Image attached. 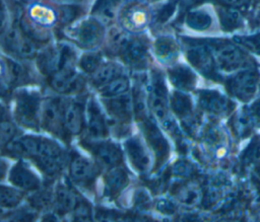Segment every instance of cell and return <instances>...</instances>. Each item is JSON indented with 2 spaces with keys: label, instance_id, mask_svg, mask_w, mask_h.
I'll return each instance as SVG.
<instances>
[{
  "label": "cell",
  "instance_id": "obj_1",
  "mask_svg": "<svg viewBox=\"0 0 260 222\" xmlns=\"http://www.w3.org/2000/svg\"><path fill=\"white\" fill-rule=\"evenodd\" d=\"M207 45L215 66L224 72L237 71L250 65L251 58L238 45L226 41H210Z\"/></svg>",
  "mask_w": 260,
  "mask_h": 222
},
{
  "label": "cell",
  "instance_id": "obj_2",
  "mask_svg": "<svg viewBox=\"0 0 260 222\" xmlns=\"http://www.w3.org/2000/svg\"><path fill=\"white\" fill-rule=\"evenodd\" d=\"M143 35H130L125 32L116 55H119L125 64L134 69H144L149 62L148 41Z\"/></svg>",
  "mask_w": 260,
  "mask_h": 222
},
{
  "label": "cell",
  "instance_id": "obj_3",
  "mask_svg": "<svg viewBox=\"0 0 260 222\" xmlns=\"http://www.w3.org/2000/svg\"><path fill=\"white\" fill-rule=\"evenodd\" d=\"M182 42L189 63L205 76H212L216 66L207 43L189 38H183Z\"/></svg>",
  "mask_w": 260,
  "mask_h": 222
},
{
  "label": "cell",
  "instance_id": "obj_4",
  "mask_svg": "<svg viewBox=\"0 0 260 222\" xmlns=\"http://www.w3.org/2000/svg\"><path fill=\"white\" fill-rule=\"evenodd\" d=\"M75 52L67 45L49 47L38 55L40 70L47 75H54L57 71L67 65H72Z\"/></svg>",
  "mask_w": 260,
  "mask_h": 222
},
{
  "label": "cell",
  "instance_id": "obj_5",
  "mask_svg": "<svg viewBox=\"0 0 260 222\" xmlns=\"http://www.w3.org/2000/svg\"><path fill=\"white\" fill-rule=\"evenodd\" d=\"M69 31L71 40L82 49L92 50L98 48L105 38L104 24L95 18L80 22Z\"/></svg>",
  "mask_w": 260,
  "mask_h": 222
},
{
  "label": "cell",
  "instance_id": "obj_6",
  "mask_svg": "<svg viewBox=\"0 0 260 222\" xmlns=\"http://www.w3.org/2000/svg\"><path fill=\"white\" fill-rule=\"evenodd\" d=\"M3 49L22 59H30L37 55V45L35 41L26 35L17 26L7 28L2 39Z\"/></svg>",
  "mask_w": 260,
  "mask_h": 222
},
{
  "label": "cell",
  "instance_id": "obj_7",
  "mask_svg": "<svg viewBox=\"0 0 260 222\" xmlns=\"http://www.w3.org/2000/svg\"><path fill=\"white\" fill-rule=\"evenodd\" d=\"M258 83L259 73L256 70L247 69L236 73L228 81V88L240 100L248 101L255 95Z\"/></svg>",
  "mask_w": 260,
  "mask_h": 222
},
{
  "label": "cell",
  "instance_id": "obj_8",
  "mask_svg": "<svg viewBox=\"0 0 260 222\" xmlns=\"http://www.w3.org/2000/svg\"><path fill=\"white\" fill-rule=\"evenodd\" d=\"M40 100L37 94L22 92L16 98L15 118L28 128H37L39 123Z\"/></svg>",
  "mask_w": 260,
  "mask_h": 222
},
{
  "label": "cell",
  "instance_id": "obj_9",
  "mask_svg": "<svg viewBox=\"0 0 260 222\" xmlns=\"http://www.w3.org/2000/svg\"><path fill=\"white\" fill-rule=\"evenodd\" d=\"M120 21L127 30H141L149 21V11L141 3H131L121 11Z\"/></svg>",
  "mask_w": 260,
  "mask_h": 222
},
{
  "label": "cell",
  "instance_id": "obj_10",
  "mask_svg": "<svg viewBox=\"0 0 260 222\" xmlns=\"http://www.w3.org/2000/svg\"><path fill=\"white\" fill-rule=\"evenodd\" d=\"M51 85L61 93L73 92L82 86V78L75 72L72 65H67L53 75Z\"/></svg>",
  "mask_w": 260,
  "mask_h": 222
},
{
  "label": "cell",
  "instance_id": "obj_11",
  "mask_svg": "<svg viewBox=\"0 0 260 222\" xmlns=\"http://www.w3.org/2000/svg\"><path fill=\"white\" fill-rule=\"evenodd\" d=\"M41 120L46 129L57 135L61 134L64 128L63 106L58 99L52 98L46 101L42 110Z\"/></svg>",
  "mask_w": 260,
  "mask_h": 222
},
{
  "label": "cell",
  "instance_id": "obj_12",
  "mask_svg": "<svg viewBox=\"0 0 260 222\" xmlns=\"http://www.w3.org/2000/svg\"><path fill=\"white\" fill-rule=\"evenodd\" d=\"M150 105L156 118L165 120L167 116V89L162 76L159 72H152V91L150 95Z\"/></svg>",
  "mask_w": 260,
  "mask_h": 222
},
{
  "label": "cell",
  "instance_id": "obj_13",
  "mask_svg": "<svg viewBox=\"0 0 260 222\" xmlns=\"http://www.w3.org/2000/svg\"><path fill=\"white\" fill-rule=\"evenodd\" d=\"M153 51L161 63L173 64L179 57L180 46L172 36L162 35L154 41Z\"/></svg>",
  "mask_w": 260,
  "mask_h": 222
},
{
  "label": "cell",
  "instance_id": "obj_14",
  "mask_svg": "<svg viewBox=\"0 0 260 222\" xmlns=\"http://www.w3.org/2000/svg\"><path fill=\"white\" fill-rule=\"evenodd\" d=\"M64 128L72 134H78L82 129V110L77 102H68L63 105Z\"/></svg>",
  "mask_w": 260,
  "mask_h": 222
},
{
  "label": "cell",
  "instance_id": "obj_15",
  "mask_svg": "<svg viewBox=\"0 0 260 222\" xmlns=\"http://www.w3.org/2000/svg\"><path fill=\"white\" fill-rule=\"evenodd\" d=\"M171 82L177 88L191 89L196 82V75L186 65L179 64L169 70Z\"/></svg>",
  "mask_w": 260,
  "mask_h": 222
},
{
  "label": "cell",
  "instance_id": "obj_16",
  "mask_svg": "<svg viewBox=\"0 0 260 222\" xmlns=\"http://www.w3.org/2000/svg\"><path fill=\"white\" fill-rule=\"evenodd\" d=\"M201 106L214 114H223L229 109L228 99L220 93L211 90H204L200 92Z\"/></svg>",
  "mask_w": 260,
  "mask_h": 222
},
{
  "label": "cell",
  "instance_id": "obj_17",
  "mask_svg": "<svg viewBox=\"0 0 260 222\" xmlns=\"http://www.w3.org/2000/svg\"><path fill=\"white\" fill-rule=\"evenodd\" d=\"M217 14L220 27L224 31L236 30L244 23L243 15L237 8L220 6L217 9Z\"/></svg>",
  "mask_w": 260,
  "mask_h": 222
},
{
  "label": "cell",
  "instance_id": "obj_18",
  "mask_svg": "<svg viewBox=\"0 0 260 222\" xmlns=\"http://www.w3.org/2000/svg\"><path fill=\"white\" fill-rule=\"evenodd\" d=\"M87 118L88 131L92 135V137H105L108 132L106 122L101 110L92 100L88 102Z\"/></svg>",
  "mask_w": 260,
  "mask_h": 222
},
{
  "label": "cell",
  "instance_id": "obj_19",
  "mask_svg": "<svg viewBox=\"0 0 260 222\" xmlns=\"http://www.w3.org/2000/svg\"><path fill=\"white\" fill-rule=\"evenodd\" d=\"M109 114L118 121H127L131 117V100L126 95L116 96L107 100Z\"/></svg>",
  "mask_w": 260,
  "mask_h": 222
},
{
  "label": "cell",
  "instance_id": "obj_20",
  "mask_svg": "<svg viewBox=\"0 0 260 222\" xmlns=\"http://www.w3.org/2000/svg\"><path fill=\"white\" fill-rule=\"evenodd\" d=\"M186 25L196 31H204L211 27L212 17L211 15L202 9L190 10L185 16Z\"/></svg>",
  "mask_w": 260,
  "mask_h": 222
},
{
  "label": "cell",
  "instance_id": "obj_21",
  "mask_svg": "<svg viewBox=\"0 0 260 222\" xmlns=\"http://www.w3.org/2000/svg\"><path fill=\"white\" fill-rule=\"evenodd\" d=\"M122 0H96L91 13L100 22L110 23L115 16L116 9Z\"/></svg>",
  "mask_w": 260,
  "mask_h": 222
},
{
  "label": "cell",
  "instance_id": "obj_22",
  "mask_svg": "<svg viewBox=\"0 0 260 222\" xmlns=\"http://www.w3.org/2000/svg\"><path fill=\"white\" fill-rule=\"evenodd\" d=\"M122 67L116 63H105L92 74V82L102 88L115 78L122 76Z\"/></svg>",
  "mask_w": 260,
  "mask_h": 222
},
{
  "label": "cell",
  "instance_id": "obj_23",
  "mask_svg": "<svg viewBox=\"0 0 260 222\" xmlns=\"http://www.w3.org/2000/svg\"><path fill=\"white\" fill-rule=\"evenodd\" d=\"M129 88V81L126 77L120 76L101 88V92L107 97H116L124 94Z\"/></svg>",
  "mask_w": 260,
  "mask_h": 222
},
{
  "label": "cell",
  "instance_id": "obj_24",
  "mask_svg": "<svg viewBox=\"0 0 260 222\" xmlns=\"http://www.w3.org/2000/svg\"><path fill=\"white\" fill-rule=\"evenodd\" d=\"M96 156L105 163H114L120 158L119 149L112 143H99L94 146Z\"/></svg>",
  "mask_w": 260,
  "mask_h": 222
},
{
  "label": "cell",
  "instance_id": "obj_25",
  "mask_svg": "<svg viewBox=\"0 0 260 222\" xmlns=\"http://www.w3.org/2000/svg\"><path fill=\"white\" fill-rule=\"evenodd\" d=\"M103 65V56L99 52L85 53L79 61L80 68L88 74H93Z\"/></svg>",
  "mask_w": 260,
  "mask_h": 222
},
{
  "label": "cell",
  "instance_id": "obj_26",
  "mask_svg": "<svg viewBox=\"0 0 260 222\" xmlns=\"http://www.w3.org/2000/svg\"><path fill=\"white\" fill-rule=\"evenodd\" d=\"M171 104L173 107V110L179 116V117H187L191 113L192 103L188 96H186L183 93L175 92L171 99Z\"/></svg>",
  "mask_w": 260,
  "mask_h": 222
},
{
  "label": "cell",
  "instance_id": "obj_27",
  "mask_svg": "<svg viewBox=\"0 0 260 222\" xmlns=\"http://www.w3.org/2000/svg\"><path fill=\"white\" fill-rule=\"evenodd\" d=\"M234 42L237 45L243 46L250 52L260 56V33L252 34V35L235 36Z\"/></svg>",
  "mask_w": 260,
  "mask_h": 222
},
{
  "label": "cell",
  "instance_id": "obj_28",
  "mask_svg": "<svg viewBox=\"0 0 260 222\" xmlns=\"http://www.w3.org/2000/svg\"><path fill=\"white\" fill-rule=\"evenodd\" d=\"M80 13H81V10L76 6H71V5L63 6L62 8H60L58 12L57 20L61 25L64 26L74 21L80 15Z\"/></svg>",
  "mask_w": 260,
  "mask_h": 222
},
{
  "label": "cell",
  "instance_id": "obj_29",
  "mask_svg": "<svg viewBox=\"0 0 260 222\" xmlns=\"http://www.w3.org/2000/svg\"><path fill=\"white\" fill-rule=\"evenodd\" d=\"M92 166L90 163H88L86 160L78 158L75 159V161L72 163V173H74L75 177L79 178H90L92 176Z\"/></svg>",
  "mask_w": 260,
  "mask_h": 222
},
{
  "label": "cell",
  "instance_id": "obj_30",
  "mask_svg": "<svg viewBox=\"0 0 260 222\" xmlns=\"http://www.w3.org/2000/svg\"><path fill=\"white\" fill-rule=\"evenodd\" d=\"M176 10V2L171 1L165 5H162L160 8H158L154 14H153V23L156 24H162L166 23L174 14Z\"/></svg>",
  "mask_w": 260,
  "mask_h": 222
},
{
  "label": "cell",
  "instance_id": "obj_31",
  "mask_svg": "<svg viewBox=\"0 0 260 222\" xmlns=\"http://www.w3.org/2000/svg\"><path fill=\"white\" fill-rule=\"evenodd\" d=\"M14 127L8 121L2 122V143L5 144L6 141H9L14 134Z\"/></svg>",
  "mask_w": 260,
  "mask_h": 222
},
{
  "label": "cell",
  "instance_id": "obj_32",
  "mask_svg": "<svg viewBox=\"0 0 260 222\" xmlns=\"http://www.w3.org/2000/svg\"><path fill=\"white\" fill-rule=\"evenodd\" d=\"M215 1L221 4V6L234 7V8L245 6L248 3V0H215Z\"/></svg>",
  "mask_w": 260,
  "mask_h": 222
},
{
  "label": "cell",
  "instance_id": "obj_33",
  "mask_svg": "<svg viewBox=\"0 0 260 222\" xmlns=\"http://www.w3.org/2000/svg\"><path fill=\"white\" fill-rule=\"evenodd\" d=\"M251 117L254 118L255 122L260 125V98L257 99L251 106Z\"/></svg>",
  "mask_w": 260,
  "mask_h": 222
},
{
  "label": "cell",
  "instance_id": "obj_34",
  "mask_svg": "<svg viewBox=\"0 0 260 222\" xmlns=\"http://www.w3.org/2000/svg\"><path fill=\"white\" fill-rule=\"evenodd\" d=\"M179 4L184 8H191L192 6L196 5L198 2L202 0H178Z\"/></svg>",
  "mask_w": 260,
  "mask_h": 222
},
{
  "label": "cell",
  "instance_id": "obj_35",
  "mask_svg": "<svg viewBox=\"0 0 260 222\" xmlns=\"http://www.w3.org/2000/svg\"><path fill=\"white\" fill-rule=\"evenodd\" d=\"M58 1L65 2V3H81V2H84L86 0H58Z\"/></svg>",
  "mask_w": 260,
  "mask_h": 222
},
{
  "label": "cell",
  "instance_id": "obj_36",
  "mask_svg": "<svg viewBox=\"0 0 260 222\" xmlns=\"http://www.w3.org/2000/svg\"><path fill=\"white\" fill-rule=\"evenodd\" d=\"M23 3H25V4H28V3H32V2H35V1H37V0H21Z\"/></svg>",
  "mask_w": 260,
  "mask_h": 222
},
{
  "label": "cell",
  "instance_id": "obj_37",
  "mask_svg": "<svg viewBox=\"0 0 260 222\" xmlns=\"http://www.w3.org/2000/svg\"><path fill=\"white\" fill-rule=\"evenodd\" d=\"M257 23H258V25L260 26V12H259V14H258V16H257Z\"/></svg>",
  "mask_w": 260,
  "mask_h": 222
}]
</instances>
